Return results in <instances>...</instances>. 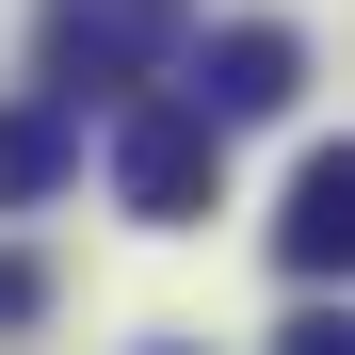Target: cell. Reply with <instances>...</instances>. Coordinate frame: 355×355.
<instances>
[{
    "mask_svg": "<svg viewBox=\"0 0 355 355\" xmlns=\"http://www.w3.org/2000/svg\"><path fill=\"white\" fill-rule=\"evenodd\" d=\"M178 33H194V0H49V97H146L162 65H178Z\"/></svg>",
    "mask_w": 355,
    "mask_h": 355,
    "instance_id": "cell-1",
    "label": "cell"
},
{
    "mask_svg": "<svg viewBox=\"0 0 355 355\" xmlns=\"http://www.w3.org/2000/svg\"><path fill=\"white\" fill-rule=\"evenodd\" d=\"M210 162H226V130L194 97H113V194H130L146 226H194L210 210Z\"/></svg>",
    "mask_w": 355,
    "mask_h": 355,
    "instance_id": "cell-2",
    "label": "cell"
},
{
    "mask_svg": "<svg viewBox=\"0 0 355 355\" xmlns=\"http://www.w3.org/2000/svg\"><path fill=\"white\" fill-rule=\"evenodd\" d=\"M291 81H307V33H291V17H226L178 97H194L210 130H243V113H291Z\"/></svg>",
    "mask_w": 355,
    "mask_h": 355,
    "instance_id": "cell-3",
    "label": "cell"
},
{
    "mask_svg": "<svg viewBox=\"0 0 355 355\" xmlns=\"http://www.w3.org/2000/svg\"><path fill=\"white\" fill-rule=\"evenodd\" d=\"M275 259H291V275H339V259H355V146H323L307 178H291V210H275Z\"/></svg>",
    "mask_w": 355,
    "mask_h": 355,
    "instance_id": "cell-4",
    "label": "cell"
},
{
    "mask_svg": "<svg viewBox=\"0 0 355 355\" xmlns=\"http://www.w3.org/2000/svg\"><path fill=\"white\" fill-rule=\"evenodd\" d=\"M65 178H81V113L65 97H17L0 113V210H49Z\"/></svg>",
    "mask_w": 355,
    "mask_h": 355,
    "instance_id": "cell-5",
    "label": "cell"
},
{
    "mask_svg": "<svg viewBox=\"0 0 355 355\" xmlns=\"http://www.w3.org/2000/svg\"><path fill=\"white\" fill-rule=\"evenodd\" d=\"M17 323H49V259H17V243H0V339H17Z\"/></svg>",
    "mask_w": 355,
    "mask_h": 355,
    "instance_id": "cell-6",
    "label": "cell"
},
{
    "mask_svg": "<svg viewBox=\"0 0 355 355\" xmlns=\"http://www.w3.org/2000/svg\"><path fill=\"white\" fill-rule=\"evenodd\" d=\"M275 355H355V323H339V307H291V323H275Z\"/></svg>",
    "mask_w": 355,
    "mask_h": 355,
    "instance_id": "cell-7",
    "label": "cell"
}]
</instances>
